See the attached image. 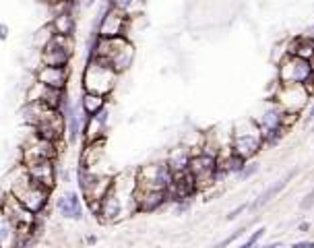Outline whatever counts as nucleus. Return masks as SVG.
Listing matches in <instances>:
<instances>
[{
  "mask_svg": "<svg viewBox=\"0 0 314 248\" xmlns=\"http://www.w3.org/2000/svg\"><path fill=\"white\" fill-rule=\"evenodd\" d=\"M52 37H54V33H52V29H50L48 23H46L41 29H37V31L33 33V46H35L37 52H39V50H41V48H43Z\"/></svg>",
  "mask_w": 314,
  "mask_h": 248,
  "instance_id": "obj_23",
  "label": "nucleus"
},
{
  "mask_svg": "<svg viewBox=\"0 0 314 248\" xmlns=\"http://www.w3.org/2000/svg\"><path fill=\"white\" fill-rule=\"evenodd\" d=\"M39 64L46 66H71L75 56V37L54 35L39 50Z\"/></svg>",
  "mask_w": 314,
  "mask_h": 248,
  "instance_id": "obj_6",
  "label": "nucleus"
},
{
  "mask_svg": "<svg viewBox=\"0 0 314 248\" xmlns=\"http://www.w3.org/2000/svg\"><path fill=\"white\" fill-rule=\"evenodd\" d=\"M168 201L166 190H149V188H139L134 190V209L137 213H153L157 209H162Z\"/></svg>",
  "mask_w": 314,
  "mask_h": 248,
  "instance_id": "obj_17",
  "label": "nucleus"
},
{
  "mask_svg": "<svg viewBox=\"0 0 314 248\" xmlns=\"http://www.w3.org/2000/svg\"><path fill=\"white\" fill-rule=\"evenodd\" d=\"M9 184H7V192L13 194L17 201L33 215H41L48 205H50V198H52V190L37 186L29 180V176L25 174L23 166H15L11 170V174L7 176Z\"/></svg>",
  "mask_w": 314,
  "mask_h": 248,
  "instance_id": "obj_2",
  "label": "nucleus"
},
{
  "mask_svg": "<svg viewBox=\"0 0 314 248\" xmlns=\"http://www.w3.org/2000/svg\"><path fill=\"white\" fill-rule=\"evenodd\" d=\"M312 120H314V104H312V108L308 112V122H312Z\"/></svg>",
  "mask_w": 314,
  "mask_h": 248,
  "instance_id": "obj_35",
  "label": "nucleus"
},
{
  "mask_svg": "<svg viewBox=\"0 0 314 248\" xmlns=\"http://www.w3.org/2000/svg\"><path fill=\"white\" fill-rule=\"evenodd\" d=\"M103 5H108V7H110V5H112V0H103Z\"/></svg>",
  "mask_w": 314,
  "mask_h": 248,
  "instance_id": "obj_38",
  "label": "nucleus"
},
{
  "mask_svg": "<svg viewBox=\"0 0 314 248\" xmlns=\"http://www.w3.org/2000/svg\"><path fill=\"white\" fill-rule=\"evenodd\" d=\"M21 166L25 168V174L29 176L33 184L54 192L56 188V162L54 160H35V162H27Z\"/></svg>",
  "mask_w": 314,
  "mask_h": 248,
  "instance_id": "obj_11",
  "label": "nucleus"
},
{
  "mask_svg": "<svg viewBox=\"0 0 314 248\" xmlns=\"http://www.w3.org/2000/svg\"><path fill=\"white\" fill-rule=\"evenodd\" d=\"M33 81L50 87V89H56V91H66L69 81H71V66H46L39 64L33 71Z\"/></svg>",
  "mask_w": 314,
  "mask_h": 248,
  "instance_id": "obj_13",
  "label": "nucleus"
},
{
  "mask_svg": "<svg viewBox=\"0 0 314 248\" xmlns=\"http://www.w3.org/2000/svg\"><path fill=\"white\" fill-rule=\"evenodd\" d=\"M39 139L50 141V143H64V118L52 110L43 120H39L33 128H31Z\"/></svg>",
  "mask_w": 314,
  "mask_h": 248,
  "instance_id": "obj_14",
  "label": "nucleus"
},
{
  "mask_svg": "<svg viewBox=\"0 0 314 248\" xmlns=\"http://www.w3.org/2000/svg\"><path fill=\"white\" fill-rule=\"evenodd\" d=\"M312 207H314V188L300 201V209H302V211H308V209H312Z\"/></svg>",
  "mask_w": 314,
  "mask_h": 248,
  "instance_id": "obj_27",
  "label": "nucleus"
},
{
  "mask_svg": "<svg viewBox=\"0 0 314 248\" xmlns=\"http://www.w3.org/2000/svg\"><path fill=\"white\" fill-rule=\"evenodd\" d=\"M298 230H300V232H308V230H310V223H308V221H302V223L298 226Z\"/></svg>",
  "mask_w": 314,
  "mask_h": 248,
  "instance_id": "obj_33",
  "label": "nucleus"
},
{
  "mask_svg": "<svg viewBox=\"0 0 314 248\" xmlns=\"http://www.w3.org/2000/svg\"><path fill=\"white\" fill-rule=\"evenodd\" d=\"M190 157H192V149H190L188 145H182V147H176L174 151H170V155H168L166 164H168V168L172 170V174H174V176H178V174L188 172Z\"/></svg>",
  "mask_w": 314,
  "mask_h": 248,
  "instance_id": "obj_20",
  "label": "nucleus"
},
{
  "mask_svg": "<svg viewBox=\"0 0 314 248\" xmlns=\"http://www.w3.org/2000/svg\"><path fill=\"white\" fill-rule=\"evenodd\" d=\"M56 213L62 219H71V221H83L85 217V209H83V198L79 192L75 190H66L56 198Z\"/></svg>",
  "mask_w": 314,
  "mask_h": 248,
  "instance_id": "obj_15",
  "label": "nucleus"
},
{
  "mask_svg": "<svg viewBox=\"0 0 314 248\" xmlns=\"http://www.w3.org/2000/svg\"><path fill=\"white\" fill-rule=\"evenodd\" d=\"M106 106H108V97L97 95V93H87V91H83V95H81V99H79V108H81V112H83L87 118L99 114Z\"/></svg>",
  "mask_w": 314,
  "mask_h": 248,
  "instance_id": "obj_21",
  "label": "nucleus"
},
{
  "mask_svg": "<svg viewBox=\"0 0 314 248\" xmlns=\"http://www.w3.org/2000/svg\"><path fill=\"white\" fill-rule=\"evenodd\" d=\"M256 172H258V164H256V162H246V166H244V170L238 174V178H240V180H248V178H252Z\"/></svg>",
  "mask_w": 314,
  "mask_h": 248,
  "instance_id": "obj_26",
  "label": "nucleus"
},
{
  "mask_svg": "<svg viewBox=\"0 0 314 248\" xmlns=\"http://www.w3.org/2000/svg\"><path fill=\"white\" fill-rule=\"evenodd\" d=\"M118 79L120 77L108 64H103L97 58H89L83 69L81 85H83V91H87V93H97L103 97H110L118 85Z\"/></svg>",
  "mask_w": 314,
  "mask_h": 248,
  "instance_id": "obj_4",
  "label": "nucleus"
},
{
  "mask_svg": "<svg viewBox=\"0 0 314 248\" xmlns=\"http://www.w3.org/2000/svg\"><path fill=\"white\" fill-rule=\"evenodd\" d=\"M108 122H110V108L106 106L99 114L91 116L83 124L81 139L83 143H95V141H106L108 137Z\"/></svg>",
  "mask_w": 314,
  "mask_h": 248,
  "instance_id": "obj_16",
  "label": "nucleus"
},
{
  "mask_svg": "<svg viewBox=\"0 0 314 248\" xmlns=\"http://www.w3.org/2000/svg\"><path fill=\"white\" fill-rule=\"evenodd\" d=\"M9 37V27L3 23V25H0V39H7Z\"/></svg>",
  "mask_w": 314,
  "mask_h": 248,
  "instance_id": "obj_31",
  "label": "nucleus"
},
{
  "mask_svg": "<svg viewBox=\"0 0 314 248\" xmlns=\"http://www.w3.org/2000/svg\"><path fill=\"white\" fill-rule=\"evenodd\" d=\"M95 242H97V238H95V236H87V244H89V246H93Z\"/></svg>",
  "mask_w": 314,
  "mask_h": 248,
  "instance_id": "obj_34",
  "label": "nucleus"
},
{
  "mask_svg": "<svg viewBox=\"0 0 314 248\" xmlns=\"http://www.w3.org/2000/svg\"><path fill=\"white\" fill-rule=\"evenodd\" d=\"M215 168H217V160L209 157L205 153H192L190 164H188V174L192 176L198 192L215 184V180H213Z\"/></svg>",
  "mask_w": 314,
  "mask_h": 248,
  "instance_id": "obj_10",
  "label": "nucleus"
},
{
  "mask_svg": "<svg viewBox=\"0 0 314 248\" xmlns=\"http://www.w3.org/2000/svg\"><path fill=\"white\" fill-rule=\"evenodd\" d=\"M230 149L234 155L242 157L244 162H250L254 155L260 153V149H263V134H260V128L256 126L252 118H242L232 126Z\"/></svg>",
  "mask_w": 314,
  "mask_h": 248,
  "instance_id": "obj_3",
  "label": "nucleus"
},
{
  "mask_svg": "<svg viewBox=\"0 0 314 248\" xmlns=\"http://www.w3.org/2000/svg\"><path fill=\"white\" fill-rule=\"evenodd\" d=\"M258 248H285L283 244H279V242H271V244H265V246H258Z\"/></svg>",
  "mask_w": 314,
  "mask_h": 248,
  "instance_id": "obj_32",
  "label": "nucleus"
},
{
  "mask_svg": "<svg viewBox=\"0 0 314 248\" xmlns=\"http://www.w3.org/2000/svg\"><path fill=\"white\" fill-rule=\"evenodd\" d=\"M128 29H130V17L122 15L120 11L103 5L97 13L93 31L99 37H126L128 39Z\"/></svg>",
  "mask_w": 314,
  "mask_h": 248,
  "instance_id": "obj_5",
  "label": "nucleus"
},
{
  "mask_svg": "<svg viewBox=\"0 0 314 248\" xmlns=\"http://www.w3.org/2000/svg\"><path fill=\"white\" fill-rule=\"evenodd\" d=\"M190 207H192V201H178L176 207H174V213L176 215H184L186 211H190Z\"/></svg>",
  "mask_w": 314,
  "mask_h": 248,
  "instance_id": "obj_29",
  "label": "nucleus"
},
{
  "mask_svg": "<svg viewBox=\"0 0 314 248\" xmlns=\"http://www.w3.org/2000/svg\"><path fill=\"white\" fill-rule=\"evenodd\" d=\"M174 174L168 168L166 162L157 164H147L137 170V186L139 188H149V190H166L172 186Z\"/></svg>",
  "mask_w": 314,
  "mask_h": 248,
  "instance_id": "obj_8",
  "label": "nucleus"
},
{
  "mask_svg": "<svg viewBox=\"0 0 314 248\" xmlns=\"http://www.w3.org/2000/svg\"><path fill=\"white\" fill-rule=\"evenodd\" d=\"M0 211H3L23 234H31V230H33V226H35V215L33 213H29L17 198L13 196V194H9V192H5V198H3V207H0ZM35 236V234H33Z\"/></svg>",
  "mask_w": 314,
  "mask_h": 248,
  "instance_id": "obj_12",
  "label": "nucleus"
},
{
  "mask_svg": "<svg viewBox=\"0 0 314 248\" xmlns=\"http://www.w3.org/2000/svg\"><path fill=\"white\" fill-rule=\"evenodd\" d=\"M308 64H310V69H312V75H314V54L308 58Z\"/></svg>",
  "mask_w": 314,
  "mask_h": 248,
  "instance_id": "obj_36",
  "label": "nucleus"
},
{
  "mask_svg": "<svg viewBox=\"0 0 314 248\" xmlns=\"http://www.w3.org/2000/svg\"><path fill=\"white\" fill-rule=\"evenodd\" d=\"M296 174H298V170H289V172H287L283 178H279L277 182H273V184H271V186H269L265 192H260V194L256 196V201H252V203H250V211H256V209H260V207H265L267 203H271V201H273V198H275V196H277L281 190H285V188H287V184H289V182L296 178Z\"/></svg>",
  "mask_w": 314,
  "mask_h": 248,
  "instance_id": "obj_18",
  "label": "nucleus"
},
{
  "mask_svg": "<svg viewBox=\"0 0 314 248\" xmlns=\"http://www.w3.org/2000/svg\"><path fill=\"white\" fill-rule=\"evenodd\" d=\"M310 77H312V69L308 60L298 56H285L283 60H279V69H277L279 85H306Z\"/></svg>",
  "mask_w": 314,
  "mask_h": 248,
  "instance_id": "obj_9",
  "label": "nucleus"
},
{
  "mask_svg": "<svg viewBox=\"0 0 314 248\" xmlns=\"http://www.w3.org/2000/svg\"><path fill=\"white\" fill-rule=\"evenodd\" d=\"M3 198H5V192H0V207H3Z\"/></svg>",
  "mask_w": 314,
  "mask_h": 248,
  "instance_id": "obj_37",
  "label": "nucleus"
},
{
  "mask_svg": "<svg viewBox=\"0 0 314 248\" xmlns=\"http://www.w3.org/2000/svg\"><path fill=\"white\" fill-rule=\"evenodd\" d=\"M50 29L54 35H60V37H75V31H77V17L71 13V11H64V13H58V15H52L50 21H48Z\"/></svg>",
  "mask_w": 314,
  "mask_h": 248,
  "instance_id": "obj_19",
  "label": "nucleus"
},
{
  "mask_svg": "<svg viewBox=\"0 0 314 248\" xmlns=\"http://www.w3.org/2000/svg\"><path fill=\"white\" fill-rule=\"evenodd\" d=\"M291 248H314V240H300V242H294Z\"/></svg>",
  "mask_w": 314,
  "mask_h": 248,
  "instance_id": "obj_30",
  "label": "nucleus"
},
{
  "mask_svg": "<svg viewBox=\"0 0 314 248\" xmlns=\"http://www.w3.org/2000/svg\"><path fill=\"white\" fill-rule=\"evenodd\" d=\"M269 99H273V102L285 114H296L298 116L308 106L310 93L306 91L304 85H279L277 83V87H275V91H273V95Z\"/></svg>",
  "mask_w": 314,
  "mask_h": 248,
  "instance_id": "obj_7",
  "label": "nucleus"
},
{
  "mask_svg": "<svg viewBox=\"0 0 314 248\" xmlns=\"http://www.w3.org/2000/svg\"><path fill=\"white\" fill-rule=\"evenodd\" d=\"M244 232H246V226H242V228L234 230V234L226 236L221 242H217V244H215V246H211V248H228V246H230V244H234L238 238H242V236H244Z\"/></svg>",
  "mask_w": 314,
  "mask_h": 248,
  "instance_id": "obj_25",
  "label": "nucleus"
},
{
  "mask_svg": "<svg viewBox=\"0 0 314 248\" xmlns=\"http://www.w3.org/2000/svg\"><path fill=\"white\" fill-rule=\"evenodd\" d=\"M248 209H250V203H242V205H238V207H236L234 211H230L226 219H228V221H232V219H236V217H240V215H242L244 211H248Z\"/></svg>",
  "mask_w": 314,
  "mask_h": 248,
  "instance_id": "obj_28",
  "label": "nucleus"
},
{
  "mask_svg": "<svg viewBox=\"0 0 314 248\" xmlns=\"http://www.w3.org/2000/svg\"><path fill=\"white\" fill-rule=\"evenodd\" d=\"M112 9L120 11L126 17H139L141 15V7H143V0H112Z\"/></svg>",
  "mask_w": 314,
  "mask_h": 248,
  "instance_id": "obj_22",
  "label": "nucleus"
},
{
  "mask_svg": "<svg viewBox=\"0 0 314 248\" xmlns=\"http://www.w3.org/2000/svg\"><path fill=\"white\" fill-rule=\"evenodd\" d=\"M265 234H267V230H265V228H258V230H254V232H252V234H250V236H248V238H246V240H244V242H242L238 248H254V246L260 242V238H263Z\"/></svg>",
  "mask_w": 314,
  "mask_h": 248,
  "instance_id": "obj_24",
  "label": "nucleus"
},
{
  "mask_svg": "<svg viewBox=\"0 0 314 248\" xmlns=\"http://www.w3.org/2000/svg\"><path fill=\"white\" fill-rule=\"evenodd\" d=\"M134 190H137V170L120 172L114 176L110 190L101 196L93 215L101 223H118L124 217L137 213L134 209Z\"/></svg>",
  "mask_w": 314,
  "mask_h": 248,
  "instance_id": "obj_1",
  "label": "nucleus"
}]
</instances>
